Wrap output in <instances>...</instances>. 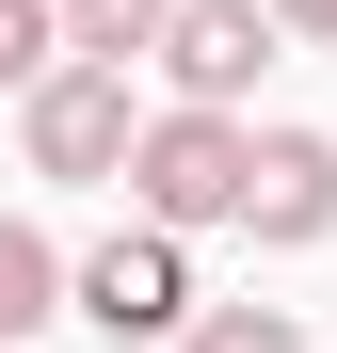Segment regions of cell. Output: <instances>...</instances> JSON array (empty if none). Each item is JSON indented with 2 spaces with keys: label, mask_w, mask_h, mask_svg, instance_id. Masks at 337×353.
Returning a JSON list of instances; mask_svg holds the SVG:
<instances>
[{
  "label": "cell",
  "mask_w": 337,
  "mask_h": 353,
  "mask_svg": "<svg viewBox=\"0 0 337 353\" xmlns=\"http://www.w3.org/2000/svg\"><path fill=\"white\" fill-rule=\"evenodd\" d=\"M273 32H305V48H337V0H273Z\"/></svg>",
  "instance_id": "30bf717a"
},
{
  "label": "cell",
  "mask_w": 337,
  "mask_h": 353,
  "mask_svg": "<svg viewBox=\"0 0 337 353\" xmlns=\"http://www.w3.org/2000/svg\"><path fill=\"white\" fill-rule=\"evenodd\" d=\"M65 289H81V321H96V337H193V257L161 241V225L96 241V257H81Z\"/></svg>",
  "instance_id": "3957f363"
},
{
  "label": "cell",
  "mask_w": 337,
  "mask_h": 353,
  "mask_svg": "<svg viewBox=\"0 0 337 353\" xmlns=\"http://www.w3.org/2000/svg\"><path fill=\"white\" fill-rule=\"evenodd\" d=\"M241 176H257V145L225 129V112H145V145H129V193H145L161 241L225 225V209H241Z\"/></svg>",
  "instance_id": "6da1fadb"
},
{
  "label": "cell",
  "mask_w": 337,
  "mask_h": 353,
  "mask_svg": "<svg viewBox=\"0 0 337 353\" xmlns=\"http://www.w3.org/2000/svg\"><path fill=\"white\" fill-rule=\"evenodd\" d=\"M17 129H32V176H129V145H145V112H129V65H48L32 97H17Z\"/></svg>",
  "instance_id": "7a4b0ae2"
},
{
  "label": "cell",
  "mask_w": 337,
  "mask_h": 353,
  "mask_svg": "<svg viewBox=\"0 0 337 353\" xmlns=\"http://www.w3.org/2000/svg\"><path fill=\"white\" fill-rule=\"evenodd\" d=\"M177 0H65V65H145Z\"/></svg>",
  "instance_id": "8992f818"
},
{
  "label": "cell",
  "mask_w": 337,
  "mask_h": 353,
  "mask_svg": "<svg viewBox=\"0 0 337 353\" xmlns=\"http://www.w3.org/2000/svg\"><path fill=\"white\" fill-rule=\"evenodd\" d=\"M177 353H305V321H289V305H209Z\"/></svg>",
  "instance_id": "9c48e42d"
},
{
  "label": "cell",
  "mask_w": 337,
  "mask_h": 353,
  "mask_svg": "<svg viewBox=\"0 0 337 353\" xmlns=\"http://www.w3.org/2000/svg\"><path fill=\"white\" fill-rule=\"evenodd\" d=\"M241 225H257V241H321V225H337V145L321 129H273L257 176H241Z\"/></svg>",
  "instance_id": "5b68a950"
},
{
  "label": "cell",
  "mask_w": 337,
  "mask_h": 353,
  "mask_svg": "<svg viewBox=\"0 0 337 353\" xmlns=\"http://www.w3.org/2000/svg\"><path fill=\"white\" fill-rule=\"evenodd\" d=\"M65 65V0H0V97H32Z\"/></svg>",
  "instance_id": "ba28073f"
},
{
  "label": "cell",
  "mask_w": 337,
  "mask_h": 353,
  "mask_svg": "<svg viewBox=\"0 0 337 353\" xmlns=\"http://www.w3.org/2000/svg\"><path fill=\"white\" fill-rule=\"evenodd\" d=\"M32 321H65V257L32 225H0V337H32Z\"/></svg>",
  "instance_id": "52a82bcc"
},
{
  "label": "cell",
  "mask_w": 337,
  "mask_h": 353,
  "mask_svg": "<svg viewBox=\"0 0 337 353\" xmlns=\"http://www.w3.org/2000/svg\"><path fill=\"white\" fill-rule=\"evenodd\" d=\"M257 65H273V0H177V17H161V81H177V112L257 97Z\"/></svg>",
  "instance_id": "277c9868"
}]
</instances>
